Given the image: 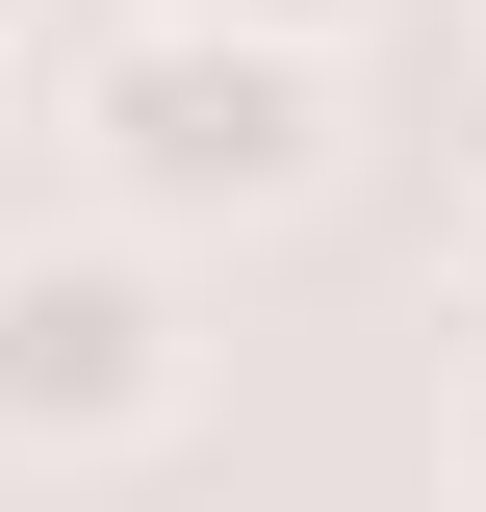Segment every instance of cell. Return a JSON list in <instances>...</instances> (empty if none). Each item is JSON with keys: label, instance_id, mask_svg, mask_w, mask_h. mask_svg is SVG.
Listing matches in <instances>:
<instances>
[{"label": "cell", "instance_id": "cell-3", "mask_svg": "<svg viewBox=\"0 0 486 512\" xmlns=\"http://www.w3.org/2000/svg\"><path fill=\"white\" fill-rule=\"evenodd\" d=\"M128 26H231V52H359L384 0H128Z\"/></svg>", "mask_w": 486, "mask_h": 512}, {"label": "cell", "instance_id": "cell-4", "mask_svg": "<svg viewBox=\"0 0 486 512\" xmlns=\"http://www.w3.org/2000/svg\"><path fill=\"white\" fill-rule=\"evenodd\" d=\"M461 487H486V384H461Z\"/></svg>", "mask_w": 486, "mask_h": 512}, {"label": "cell", "instance_id": "cell-1", "mask_svg": "<svg viewBox=\"0 0 486 512\" xmlns=\"http://www.w3.org/2000/svg\"><path fill=\"white\" fill-rule=\"evenodd\" d=\"M77 180L103 231H256V205L333 180V52H231V26H103L77 52Z\"/></svg>", "mask_w": 486, "mask_h": 512}, {"label": "cell", "instance_id": "cell-5", "mask_svg": "<svg viewBox=\"0 0 486 512\" xmlns=\"http://www.w3.org/2000/svg\"><path fill=\"white\" fill-rule=\"evenodd\" d=\"M0 103H26V26H0Z\"/></svg>", "mask_w": 486, "mask_h": 512}, {"label": "cell", "instance_id": "cell-2", "mask_svg": "<svg viewBox=\"0 0 486 512\" xmlns=\"http://www.w3.org/2000/svg\"><path fill=\"white\" fill-rule=\"evenodd\" d=\"M205 410V333H180V256L154 231H0V461L77 487V461H154Z\"/></svg>", "mask_w": 486, "mask_h": 512}, {"label": "cell", "instance_id": "cell-6", "mask_svg": "<svg viewBox=\"0 0 486 512\" xmlns=\"http://www.w3.org/2000/svg\"><path fill=\"white\" fill-rule=\"evenodd\" d=\"M461 256H486V205H461Z\"/></svg>", "mask_w": 486, "mask_h": 512}]
</instances>
